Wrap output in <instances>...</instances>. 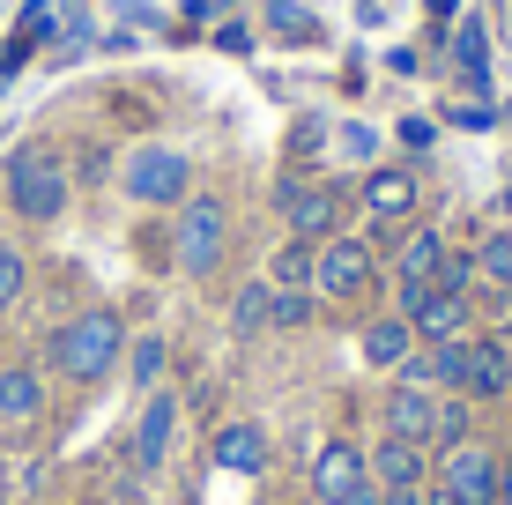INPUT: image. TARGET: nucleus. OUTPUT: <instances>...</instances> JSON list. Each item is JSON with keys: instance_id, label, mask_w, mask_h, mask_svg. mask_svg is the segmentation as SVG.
<instances>
[{"instance_id": "nucleus-32", "label": "nucleus", "mask_w": 512, "mask_h": 505, "mask_svg": "<svg viewBox=\"0 0 512 505\" xmlns=\"http://www.w3.org/2000/svg\"><path fill=\"white\" fill-rule=\"evenodd\" d=\"M498 342H505V364H512V327H505V335H498Z\"/></svg>"}, {"instance_id": "nucleus-19", "label": "nucleus", "mask_w": 512, "mask_h": 505, "mask_svg": "<svg viewBox=\"0 0 512 505\" xmlns=\"http://www.w3.org/2000/svg\"><path fill=\"white\" fill-rule=\"evenodd\" d=\"M268 290H312V246H305V238L275 253V268H268Z\"/></svg>"}, {"instance_id": "nucleus-5", "label": "nucleus", "mask_w": 512, "mask_h": 505, "mask_svg": "<svg viewBox=\"0 0 512 505\" xmlns=\"http://www.w3.org/2000/svg\"><path fill=\"white\" fill-rule=\"evenodd\" d=\"M401 320L416 327V342H468V298H453V290L438 283H401Z\"/></svg>"}, {"instance_id": "nucleus-13", "label": "nucleus", "mask_w": 512, "mask_h": 505, "mask_svg": "<svg viewBox=\"0 0 512 505\" xmlns=\"http://www.w3.org/2000/svg\"><path fill=\"white\" fill-rule=\"evenodd\" d=\"M364 461H372L379 491H423V483H431V461H423V446H409V439H379Z\"/></svg>"}, {"instance_id": "nucleus-1", "label": "nucleus", "mask_w": 512, "mask_h": 505, "mask_svg": "<svg viewBox=\"0 0 512 505\" xmlns=\"http://www.w3.org/2000/svg\"><path fill=\"white\" fill-rule=\"evenodd\" d=\"M127 357V327H119V312L112 305H97V312H75V320L52 335V350H45V364L60 379H75V387H97L112 364Z\"/></svg>"}, {"instance_id": "nucleus-20", "label": "nucleus", "mask_w": 512, "mask_h": 505, "mask_svg": "<svg viewBox=\"0 0 512 505\" xmlns=\"http://www.w3.org/2000/svg\"><path fill=\"white\" fill-rule=\"evenodd\" d=\"M268 305H275V290H268V283H245V290H238V305H231L238 335H260V327H268Z\"/></svg>"}, {"instance_id": "nucleus-25", "label": "nucleus", "mask_w": 512, "mask_h": 505, "mask_svg": "<svg viewBox=\"0 0 512 505\" xmlns=\"http://www.w3.org/2000/svg\"><path fill=\"white\" fill-rule=\"evenodd\" d=\"M431 283H438V290H453V298H468V283H475V260H468V253H446Z\"/></svg>"}, {"instance_id": "nucleus-29", "label": "nucleus", "mask_w": 512, "mask_h": 505, "mask_svg": "<svg viewBox=\"0 0 512 505\" xmlns=\"http://www.w3.org/2000/svg\"><path fill=\"white\" fill-rule=\"evenodd\" d=\"M401 142H409V149H431V119H401Z\"/></svg>"}, {"instance_id": "nucleus-14", "label": "nucleus", "mask_w": 512, "mask_h": 505, "mask_svg": "<svg viewBox=\"0 0 512 505\" xmlns=\"http://www.w3.org/2000/svg\"><path fill=\"white\" fill-rule=\"evenodd\" d=\"M438 260H446V238H438L431 223H409V231H394V275H401V283H431Z\"/></svg>"}, {"instance_id": "nucleus-17", "label": "nucleus", "mask_w": 512, "mask_h": 505, "mask_svg": "<svg viewBox=\"0 0 512 505\" xmlns=\"http://www.w3.org/2000/svg\"><path fill=\"white\" fill-rule=\"evenodd\" d=\"M38 409H45V379L30 364H8L0 372V424H30Z\"/></svg>"}, {"instance_id": "nucleus-27", "label": "nucleus", "mask_w": 512, "mask_h": 505, "mask_svg": "<svg viewBox=\"0 0 512 505\" xmlns=\"http://www.w3.org/2000/svg\"><path fill=\"white\" fill-rule=\"evenodd\" d=\"M268 23H275V38H297V45H312V38H320V30H312V23H305L297 8H275Z\"/></svg>"}, {"instance_id": "nucleus-28", "label": "nucleus", "mask_w": 512, "mask_h": 505, "mask_svg": "<svg viewBox=\"0 0 512 505\" xmlns=\"http://www.w3.org/2000/svg\"><path fill=\"white\" fill-rule=\"evenodd\" d=\"M334 505H386V491H379V483H357V491H342Z\"/></svg>"}, {"instance_id": "nucleus-11", "label": "nucleus", "mask_w": 512, "mask_h": 505, "mask_svg": "<svg viewBox=\"0 0 512 505\" xmlns=\"http://www.w3.org/2000/svg\"><path fill=\"white\" fill-rule=\"evenodd\" d=\"M505 387H512L505 342H483V335H468V342H461V394H468V402H498Z\"/></svg>"}, {"instance_id": "nucleus-23", "label": "nucleus", "mask_w": 512, "mask_h": 505, "mask_svg": "<svg viewBox=\"0 0 512 505\" xmlns=\"http://www.w3.org/2000/svg\"><path fill=\"white\" fill-rule=\"evenodd\" d=\"M312 312H320V305H312V290H275V305H268V320H275V327H305V320H312Z\"/></svg>"}, {"instance_id": "nucleus-24", "label": "nucleus", "mask_w": 512, "mask_h": 505, "mask_svg": "<svg viewBox=\"0 0 512 505\" xmlns=\"http://www.w3.org/2000/svg\"><path fill=\"white\" fill-rule=\"evenodd\" d=\"M23 283H30V268H23V253H15V246H0V312H8L15 298H23Z\"/></svg>"}, {"instance_id": "nucleus-15", "label": "nucleus", "mask_w": 512, "mask_h": 505, "mask_svg": "<svg viewBox=\"0 0 512 505\" xmlns=\"http://www.w3.org/2000/svg\"><path fill=\"white\" fill-rule=\"evenodd\" d=\"M171 424H179V402H171V394H156V402L141 409V424H134V468H164Z\"/></svg>"}, {"instance_id": "nucleus-26", "label": "nucleus", "mask_w": 512, "mask_h": 505, "mask_svg": "<svg viewBox=\"0 0 512 505\" xmlns=\"http://www.w3.org/2000/svg\"><path fill=\"white\" fill-rule=\"evenodd\" d=\"M156 372H164V335L134 342V379H141V387H156Z\"/></svg>"}, {"instance_id": "nucleus-7", "label": "nucleus", "mask_w": 512, "mask_h": 505, "mask_svg": "<svg viewBox=\"0 0 512 505\" xmlns=\"http://www.w3.org/2000/svg\"><path fill=\"white\" fill-rule=\"evenodd\" d=\"M438 498L446 505H498V454H483L475 439L446 446V461H438Z\"/></svg>"}, {"instance_id": "nucleus-10", "label": "nucleus", "mask_w": 512, "mask_h": 505, "mask_svg": "<svg viewBox=\"0 0 512 505\" xmlns=\"http://www.w3.org/2000/svg\"><path fill=\"white\" fill-rule=\"evenodd\" d=\"M357 483H372V461H364V446L327 439V446H320V461H312V498L334 505L342 491H357Z\"/></svg>"}, {"instance_id": "nucleus-3", "label": "nucleus", "mask_w": 512, "mask_h": 505, "mask_svg": "<svg viewBox=\"0 0 512 505\" xmlns=\"http://www.w3.org/2000/svg\"><path fill=\"white\" fill-rule=\"evenodd\" d=\"M223 246H231V208H223V194H186L179 231H171V260L186 275H216Z\"/></svg>"}, {"instance_id": "nucleus-4", "label": "nucleus", "mask_w": 512, "mask_h": 505, "mask_svg": "<svg viewBox=\"0 0 512 505\" xmlns=\"http://www.w3.org/2000/svg\"><path fill=\"white\" fill-rule=\"evenodd\" d=\"M372 283H379L372 246H357V238H327V246H312V298L357 305V298H372Z\"/></svg>"}, {"instance_id": "nucleus-21", "label": "nucleus", "mask_w": 512, "mask_h": 505, "mask_svg": "<svg viewBox=\"0 0 512 505\" xmlns=\"http://www.w3.org/2000/svg\"><path fill=\"white\" fill-rule=\"evenodd\" d=\"M475 275H490L498 290H512V231L483 238V253H475Z\"/></svg>"}, {"instance_id": "nucleus-18", "label": "nucleus", "mask_w": 512, "mask_h": 505, "mask_svg": "<svg viewBox=\"0 0 512 505\" xmlns=\"http://www.w3.org/2000/svg\"><path fill=\"white\" fill-rule=\"evenodd\" d=\"M364 357H372V364H409L416 357V327L401 320V312H394V320H372V327H364Z\"/></svg>"}, {"instance_id": "nucleus-30", "label": "nucleus", "mask_w": 512, "mask_h": 505, "mask_svg": "<svg viewBox=\"0 0 512 505\" xmlns=\"http://www.w3.org/2000/svg\"><path fill=\"white\" fill-rule=\"evenodd\" d=\"M498 505H512V461H498Z\"/></svg>"}, {"instance_id": "nucleus-22", "label": "nucleus", "mask_w": 512, "mask_h": 505, "mask_svg": "<svg viewBox=\"0 0 512 505\" xmlns=\"http://www.w3.org/2000/svg\"><path fill=\"white\" fill-rule=\"evenodd\" d=\"M468 439V394H446L438 402V431H431V446H461Z\"/></svg>"}, {"instance_id": "nucleus-31", "label": "nucleus", "mask_w": 512, "mask_h": 505, "mask_svg": "<svg viewBox=\"0 0 512 505\" xmlns=\"http://www.w3.org/2000/svg\"><path fill=\"white\" fill-rule=\"evenodd\" d=\"M386 505H423V491H386Z\"/></svg>"}, {"instance_id": "nucleus-6", "label": "nucleus", "mask_w": 512, "mask_h": 505, "mask_svg": "<svg viewBox=\"0 0 512 505\" xmlns=\"http://www.w3.org/2000/svg\"><path fill=\"white\" fill-rule=\"evenodd\" d=\"M282 201V223H290L305 246H327L334 231H342V186H312V179H282L275 186Z\"/></svg>"}, {"instance_id": "nucleus-9", "label": "nucleus", "mask_w": 512, "mask_h": 505, "mask_svg": "<svg viewBox=\"0 0 512 505\" xmlns=\"http://www.w3.org/2000/svg\"><path fill=\"white\" fill-rule=\"evenodd\" d=\"M416 201H423V186H416L409 164H379L372 179H364V208H372V223H379L386 238H394L401 223L416 216Z\"/></svg>"}, {"instance_id": "nucleus-16", "label": "nucleus", "mask_w": 512, "mask_h": 505, "mask_svg": "<svg viewBox=\"0 0 512 505\" xmlns=\"http://www.w3.org/2000/svg\"><path fill=\"white\" fill-rule=\"evenodd\" d=\"M208 454H216V468L253 476V468H268V431H260V424H223L216 439H208Z\"/></svg>"}, {"instance_id": "nucleus-2", "label": "nucleus", "mask_w": 512, "mask_h": 505, "mask_svg": "<svg viewBox=\"0 0 512 505\" xmlns=\"http://www.w3.org/2000/svg\"><path fill=\"white\" fill-rule=\"evenodd\" d=\"M67 194H75V179H67V156L45 149V142H23L8 156V201L23 223H60L67 216Z\"/></svg>"}, {"instance_id": "nucleus-12", "label": "nucleus", "mask_w": 512, "mask_h": 505, "mask_svg": "<svg viewBox=\"0 0 512 505\" xmlns=\"http://www.w3.org/2000/svg\"><path fill=\"white\" fill-rule=\"evenodd\" d=\"M431 431H438V394H423L416 379H401V387L386 394V439L431 446Z\"/></svg>"}, {"instance_id": "nucleus-8", "label": "nucleus", "mask_w": 512, "mask_h": 505, "mask_svg": "<svg viewBox=\"0 0 512 505\" xmlns=\"http://www.w3.org/2000/svg\"><path fill=\"white\" fill-rule=\"evenodd\" d=\"M186 186H193V164H186L179 149H141L134 164H127V194H134V201H149V208L186 201Z\"/></svg>"}, {"instance_id": "nucleus-33", "label": "nucleus", "mask_w": 512, "mask_h": 505, "mask_svg": "<svg viewBox=\"0 0 512 505\" xmlns=\"http://www.w3.org/2000/svg\"><path fill=\"white\" fill-rule=\"evenodd\" d=\"M312 505H320V498H312Z\"/></svg>"}]
</instances>
